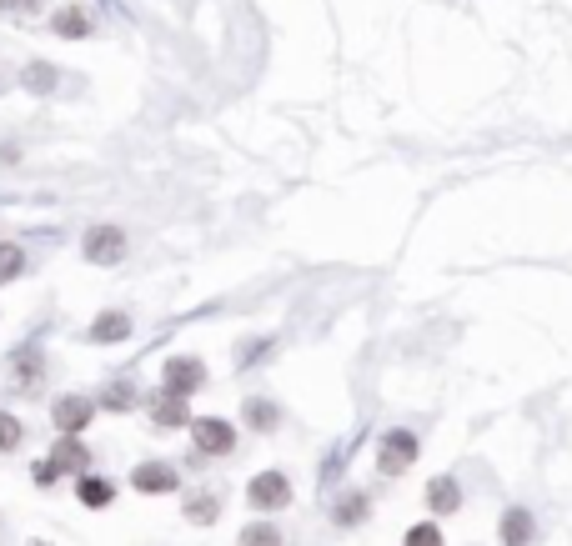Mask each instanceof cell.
<instances>
[{"instance_id": "11", "label": "cell", "mask_w": 572, "mask_h": 546, "mask_svg": "<svg viewBox=\"0 0 572 546\" xmlns=\"http://www.w3.org/2000/svg\"><path fill=\"white\" fill-rule=\"evenodd\" d=\"M191 396H176V391H161V396H151V421L161 426V431H176V426H191V406H186Z\"/></svg>"}, {"instance_id": "21", "label": "cell", "mask_w": 572, "mask_h": 546, "mask_svg": "<svg viewBox=\"0 0 572 546\" xmlns=\"http://www.w3.org/2000/svg\"><path fill=\"white\" fill-rule=\"evenodd\" d=\"M101 406H106V411H116V416H121V411H131V406H136V386H131L126 376H121V381H106Z\"/></svg>"}, {"instance_id": "18", "label": "cell", "mask_w": 572, "mask_h": 546, "mask_svg": "<svg viewBox=\"0 0 572 546\" xmlns=\"http://www.w3.org/2000/svg\"><path fill=\"white\" fill-rule=\"evenodd\" d=\"M181 511H186V521H196V526H211V521L221 516V496H216V491H191Z\"/></svg>"}, {"instance_id": "27", "label": "cell", "mask_w": 572, "mask_h": 546, "mask_svg": "<svg viewBox=\"0 0 572 546\" xmlns=\"http://www.w3.org/2000/svg\"><path fill=\"white\" fill-rule=\"evenodd\" d=\"M11 11H16V16H36V11H41V0H16Z\"/></svg>"}, {"instance_id": "26", "label": "cell", "mask_w": 572, "mask_h": 546, "mask_svg": "<svg viewBox=\"0 0 572 546\" xmlns=\"http://www.w3.org/2000/svg\"><path fill=\"white\" fill-rule=\"evenodd\" d=\"M56 481H61V471L51 466V456H46V461H36V486H56Z\"/></svg>"}, {"instance_id": "4", "label": "cell", "mask_w": 572, "mask_h": 546, "mask_svg": "<svg viewBox=\"0 0 572 546\" xmlns=\"http://www.w3.org/2000/svg\"><path fill=\"white\" fill-rule=\"evenodd\" d=\"M81 256L91 266H121L126 261V231L121 226H91L81 236Z\"/></svg>"}, {"instance_id": "19", "label": "cell", "mask_w": 572, "mask_h": 546, "mask_svg": "<svg viewBox=\"0 0 572 546\" xmlns=\"http://www.w3.org/2000/svg\"><path fill=\"white\" fill-rule=\"evenodd\" d=\"M26 276V246L21 241H0V286H11Z\"/></svg>"}, {"instance_id": "20", "label": "cell", "mask_w": 572, "mask_h": 546, "mask_svg": "<svg viewBox=\"0 0 572 546\" xmlns=\"http://www.w3.org/2000/svg\"><path fill=\"white\" fill-rule=\"evenodd\" d=\"M56 76H61V71H56L51 61H31V66H26V76H21V86H26V91H36V96H51V91H56Z\"/></svg>"}, {"instance_id": "10", "label": "cell", "mask_w": 572, "mask_h": 546, "mask_svg": "<svg viewBox=\"0 0 572 546\" xmlns=\"http://www.w3.org/2000/svg\"><path fill=\"white\" fill-rule=\"evenodd\" d=\"M497 536H502V546H532V541H537L532 511H527V506H507L502 521H497Z\"/></svg>"}, {"instance_id": "22", "label": "cell", "mask_w": 572, "mask_h": 546, "mask_svg": "<svg viewBox=\"0 0 572 546\" xmlns=\"http://www.w3.org/2000/svg\"><path fill=\"white\" fill-rule=\"evenodd\" d=\"M236 546H281V531H276V526H271V516H266V521H251V526H241Z\"/></svg>"}, {"instance_id": "14", "label": "cell", "mask_w": 572, "mask_h": 546, "mask_svg": "<svg viewBox=\"0 0 572 546\" xmlns=\"http://www.w3.org/2000/svg\"><path fill=\"white\" fill-rule=\"evenodd\" d=\"M241 416H246V426H251L256 436H271V431L281 426V406H276L271 396H246Z\"/></svg>"}, {"instance_id": "6", "label": "cell", "mask_w": 572, "mask_h": 546, "mask_svg": "<svg viewBox=\"0 0 572 546\" xmlns=\"http://www.w3.org/2000/svg\"><path fill=\"white\" fill-rule=\"evenodd\" d=\"M131 486H136L141 496H171V491H181V476H176L171 461H141V466L131 471Z\"/></svg>"}, {"instance_id": "3", "label": "cell", "mask_w": 572, "mask_h": 546, "mask_svg": "<svg viewBox=\"0 0 572 546\" xmlns=\"http://www.w3.org/2000/svg\"><path fill=\"white\" fill-rule=\"evenodd\" d=\"M417 451H422L417 431H407V426H392V431L382 436V446H377V471H382V476H402V471L417 461Z\"/></svg>"}, {"instance_id": "15", "label": "cell", "mask_w": 572, "mask_h": 546, "mask_svg": "<svg viewBox=\"0 0 572 546\" xmlns=\"http://www.w3.org/2000/svg\"><path fill=\"white\" fill-rule=\"evenodd\" d=\"M96 346H116V341H126L131 336V316L126 311H101L96 321H91V331H86Z\"/></svg>"}, {"instance_id": "1", "label": "cell", "mask_w": 572, "mask_h": 546, "mask_svg": "<svg viewBox=\"0 0 572 546\" xmlns=\"http://www.w3.org/2000/svg\"><path fill=\"white\" fill-rule=\"evenodd\" d=\"M246 501L256 516H276V511L292 506V481H286V471H256L246 486Z\"/></svg>"}, {"instance_id": "2", "label": "cell", "mask_w": 572, "mask_h": 546, "mask_svg": "<svg viewBox=\"0 0 572 546\" xmlns=\"http://www.w3.org/2000/svg\"><path fill=\"white\" fill-rule=\"evenodd\" d=\"M191 446L201 456H231L236 451V426L226 416H191Z\"/></svg>"}, {"instance_id": "17", "label": "cell", "mask_w": 572, "mask_h": 546, "mask_svg": "<svg viewBox=\"0 0 572 546\" xmlns=\"http://www.w3.org/2000/svg\"><path fill=\"white\" fill-rule=\"evenodd\" d=\"M51 26H56V36H66V41H86V36H91V16H86L81 6H61V11L51 16Z\"/></svg>"}, {"instance_id": "13", "label": "cell", "mask_w": 572, "mask_h": 546, "mask_svg": "<svg viewBox=\"0 0 572 546\" xmlns=\"http://www.w3.org/2000/svg\"><path fill=\"white\" fill-rule=\"evenodd\" d=\"M367 511H372V496H367L362 486H352V491H342V496H337L332 521H337L342 531H352V526H362V521H367Z\"/></svg>"}, {"instance_id": "23", "label": "cell", "mask_w": 572, "mask_h": 546, "mask_svg": "<svg viewBox=\"0 0 572 546\" xmlns=\"http://www.w3.org/2000/svg\"><path fill=\"white\" fill-rule=\"evenodd\" d=\"M21 436H26L21 416H11V411H0V456H11V451L21 446Z\"/></svg>"}, {"instance_id": "9", "label": "cell", "mask_w": 572, "mask_h": 546, "mask_svg": "<svg viewBox=\"0 0 572 546\" xmlns=\"http://www.w3.org/2000/svg\"><path fill=\"white\" fill-rule=\"evenodd\" d=\"M51 466H56L61 476H86V471H91V451L81 446V436H56Z\"/></svg>"}, {"instance_id": "5", "label": "cell", "mask_w": 572, "mask_h": 546, "mask_svg": "<svg viewBox=\"0 0 572 546\" xmlns=\"http://www.w3.org/2000/svg\"><path fill=\"white\" fill-rule=\"evenodd\" d=\"M201 386H206V361H201V356H166V366H161V391L196 396Z\"/></svg>"}, {"instance_id": "16", "label": "cell", "mask_w": 572, "mask_h": 546, "mask_svg": "<svg viewBox=\"0 0 572 546\" xmlns=\"http://www.w3.org/2000/svg\"><path fill=\"white\" fill-rule=\"evenodd\" d=\"M76 501L86 506V511H101V506H111L116 501V486H111V476H76Z\"/></svg>"}, {"instance_id": "25", "label": "cell", "mask_w": 572, "mask_h": 546, "mask_svg": "<svg viewBox=\"0 0 572 546\" xmlns=\"http://www.w3.org/2000/svg\"><path fill=\"white\" fill-rule=\"evenodd\" d=\"M402 546H442V531H437V521H417L412 531H407V541Z\"/></svg>"}, {"instance_id": "8", "label": "cell", "mask_w": 572, "mask_h": 546, "mask_svg": "<svg viewBox=\"0 0 572 546\" xmlns=\"http://www.w3.org/2000/svg\"><path fill=\"white\" fill-rule=\"evenodd\" d=\"M11 376H16V391H41L46 381V351L31 341L21 351H11Z\"/></svg>"}, {"instance_id": "7", "label": "cell", "mask_w": 572, "mask_h": 546, "mask_svg": "<svg viewBox=\"0 0 572 546\" xmlns=\"http://www.w3.org/2000/svg\"><path fill=\"white\" fill-rule=\"evenodd\" d=\"M91 416H96V401H91V396H61V401L51 406V421H56L61 436H81V431L91 426Z\"/></svg>"}, {"instance_id": "24", "label": "cell", "mask_w": 572, "mask_h": 546, "mask_svg": "<svg viewBox=\"0 0 572 546\" xmlns=\"http://www.w3.org/2000/svg\"><path fill=\"white\" fill-rule=\"evenodd\" d=\"M266 356H276V341H271V336H261V341H251V346H246V356L236 361V371H251V366H261Z\"/></svg>"}, {"instance_id": "12", "label": "cell", "mask_w": 572, "mask_h": 546, "mask_svg": "<svg viewBox=\"0 0 572 546\" xmlns=\"http://www.w3.org/2000/svg\"><path fill=\"white\" fill-rule=\"evenodd\" d=\"M427 511H432V516H457V511H462V486H457V476H432V481H427Z\"/></svg>"}]
</instances>
